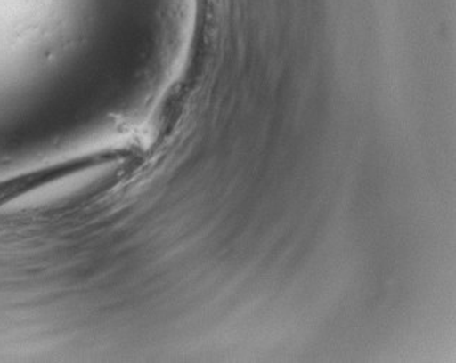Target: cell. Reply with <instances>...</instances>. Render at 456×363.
Masks as SVG:
<instances>
[{"label": "cell", "mask_w": 456, "mask_h": 363, "mask_svg": "<svg viewBox=\"0 0 456 363\" xmlns=\"http://www.w3.org/2000/svg\"><path fill=\"white\" fill-rule=\"evenodd\" d=\"M113 159L114 156L111 153L97 151L4 179L0 181V208L35 190L64 181L69 176L103 166L104 163L111 162Z\"/></svg>", "instance_id": "6da1fadb"}]
</instances>
